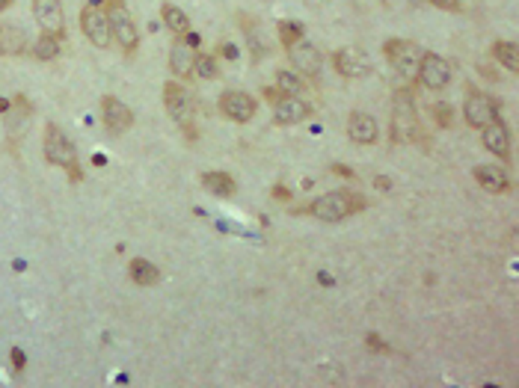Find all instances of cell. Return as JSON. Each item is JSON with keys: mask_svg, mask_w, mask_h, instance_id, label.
<instances>
[{"mask_svg": "<svg viewBox=\"0 0 519 388\" xmlns=\"http://www.w3.org/2000/svg\"><path fill=\"white\" fill-rule=\"evenodd\" d=\"M365 208H368V202L359 193L333 190V193H324V196L315 199V202L309 205V213L321 223H341V220L353 217V213H362Z\"/></svg>", "mask_w": 519, "mask_h": 388, "instance_id": "obj_1", "label": "cell"}, {"mask_svg": "<svg viewBox=\"0 0 519 388\" xmlns=\"http://www.w3.org/2000/svg\"><path fill=\"white\" fill-rule=\"evenodd\" d=\"M434 119H436L439 127H451V122H454V107H451V104H436V107H434Z\"/></svg>", "mask_w": 519, "mask_h": 388, "instance_id": "obj_29", "label": "cell"}, {"mask_svg": "<svg viewBox=\"0 0 519 388\" xmlns=\"http://www.w3.org/2000/svg\"><path fill=\"white\" fill-rule=\"evenodd\" d=\"M374 187H377V190H389V178H374Z\"/></svg>", "mask_w": 519, "mask_h": 388, "instance_id": "obj_38", "label": "cell"}, {"mask_svg": "<svg viewBox=\"0 0 519 388\" xmlns=\"http://www.w3.org/2000/svg\"><path fill=\"white\" fill-rule=\"evenodd\" d=\"M276 33H279L282 48H291V45H297V42H303V36H306V27H303L300 21H279L276 24Z\"/></svg>", "mask_w": 519, "mask_h": 388, "instance_id": "obj_28", "label": "cell"}, {"mask_svg": "<svg viewBox=\"0 0 519 388\" xmlns=\"http://www.w3.org/2000/svg\"><path fill=\"white\" fill-rule=\"evenodd\" d=\"M164 107H166V113H169V116L176 119L178 125H184L187 119L193 116V98H190V92H187L184 86L176 83V80L164 83Z\"/></svg>", "mask_w": 519, "mask_h": 388, "instance_id": "obj_12", "label": "cell"}, {"mask_svg": "<svg viewBox=\"0 0 519 388\" xmlns=\"http://www.w3.org/2000/svg\"><path fill=\"white\" fill-rule=\"evenodd\" d=\"M60 36H54V33H45L42 30V36L36 39V48H33V54H36V60H56L60 56Z\"/></svg>", "mask_w": 519, "mask_h": 388, "instance_id": "obj_26", "label": "cell"}, {"mask_svg": "<svg viewBox=\"0 0 519 388\" xmlns=\"http://www.w3.org/2000/svg\"><path fill=\"white\" fill-rule=\"evenodd\" d=\"M202 187H205L208 193L220 196V199H228L238 190V184H235V178L228 175V172H205V175H202Z\"/></svg>", "mask_w": 519, "mask_h": 388, "instance_id": "obj_22", "label": "cell"}, {"mask_svg": "<svg viewBox=\"0 0 519 388\" xmlns=\"http://www.w3.org/2000/svg\"><path fill=\"white\" fill-rule=\"evenodd\" d=\"M42 154H45V161L51 166L66 169L68 181H75V184L83 181V172H80V163H78V151H75V146H71V139L63 134L60 125H54V122L45 125V149H42Z\"/></svg>", "mask_w": 519, "mask_h": 388, "instance_id": "obj_2", "label": "cell"}, {"mask_svg": "<svg viewBox=\"0 0 519 388\" xmlns=\"http://www.w3.org/2000/svg\"><path fill=\"white\" fill-rule=\"evenodd\" d=\"M493 60L504 65L508 71H519V48L513 42H496L493 45Z\"/></svg>", "mask_w": 519, "mask_h": 388, "instance_id": "obj_24", "label": "cell"}, {"mask_svg": "<svg viewBox=\"0 0 519 388\" xmlns=\"http://www.w3.org/2000/svg\"><path fill=\"white\" fill-rule=\"evenodd\" d=\"M193 75L202 80H217L220 77V63L214 54H196L193 56Z\"/></svg>", "mask_w": 519, "mask_h": 388, "instance_id": "obj_25", "label": "cell"}, {"mask_svg": "<svg viewBox=\"0 0 519 388\" xmlns=\"http://www.w3.org/2000/svg\"><path fill=\"white\" fill-rule=\"evenodd\" d=\"M181 39H184V42H187V45H190V48H193V51H196V48H199V45H202V39H199V36H196V33H184V36H181Z\"/></svg>", "mask_w": 519, "mask_h": 388, "instance_id": "obj_37", "label": "cell"}, {"mask_svg": "<svg viewBox=\"0 0 519 388\" xmlns=\"http://www.w3.org/2000/svg\"><path fill=\"white\" fill-rule=\"evenodd\" d=\"M161 21L166 24V30H172L176 36L190 33V18H187L184 9H178L176 4H164L161 6Z\"/></svg>", "mask_w": 519, "mask_h": 388, "instance_id": "obj_23", "label": "cell"}, {"mask_svg": "<svg viewBox=\"0 0 519 388\" xmlns=\"http://www.w3.org/2000/svg\"><path fill=\"white\" fill-rule=\"evenodd\" d=\"M276 89L282 95H300L303 89H306V80H303L297 71H276Z\"/></svg>", "mask_w": 519, "mask_h": 388, "instance_id": "obj_27", "label": "cell"}, {"mask_svg": "<svg viewBox=\"0 0 519 388\" xmlns=\"http://www.w3.org/2000/svg\"><path fill=\"white\" fill-rule=\"evenodd\" d=\"M128 276H131L134 284H142V287H154L161 282V270H157L152 261H142V258H134L128 264Z\"/></svg>", "mask_w": 519, "mask_h": 388, "instance_id": "obj_21", "label": "cell"}, {"mask_svg": "<svg viewBox=\"0 0 519 388\" xmlns=\"http://www.w3.org/2000/svg\"><path fill=\"white\" fill-rule=\"evenodd\" d=\"M33 18L45 33L66 36V18H63V4L60 0H33Z\"/></svg>", "mask_w": 519, "mask_h": 388, "instance_id": "obj_14", "label": "cell"}, {"mask_svg": "<svg viewBox=\"0 0 519 388\" xmlns=\"http://www.w3.org/2000/svg\"><path fill=\"white\" fill-rule=\"evenodd\" d=\"M415 77H419V83L425 86V89H434V92H442L445 86L451 83V65L442 60L439 54H422L419 60V68H415Z\"/></svg>", "mask_w": 519, "mask_h": 388, "instance_id": "obj_6", "label": "cell"}, {"mask_svg": "<svg viewBox=\"0 0 519 388\" xmlns=\"http://www.w3.org/2000/svg\"><path fill=\"white\" fill-rule=\"evenodd\" d=\"M273 199H276V202H288V199H291V190H288L285 184H276L273 187Z\"/></svg>", "mask_w": 519, "mask_h": 388, "instance_id": "obj_35", "label": "cell"}, {"mask_svg": "<svg viewBox=\"0 0 519 388\" xmlns=\"http://www.w3.org/2000/svg\"><path fill=\"white\" fill-rule=\"evenodd\" d=\"M312 116V104L303 101L300 95H282L276 104H273V119L276 125H300Z\"/></svg>", "mask_w": 519, "mask_h": 388, "instance_id": "obj_15", "label": "cell"}, {"mask_svg": "<svg viewBox=\"0 0 519 388\" xmlns=\"http://www.w3.org/2000/svg\"><path fill=\"white\" fill-rule=\"evenodd\" d=\"M262 95H264V101H267V104H276L279 98H282V92L276 89V86H264V89H262Z\"/></svg>", "mask_w": 519, "mask_h": 388, "instance_id": "obj_34", "label": "cell"}, {"mask_svg": "<svg viewBox=\"0 0 519 388\" xmlns=\"http://www.w3.org/2000/svg\"><path fill=\"white\" fill-rule=\"evenodd\" d=\"M101 122H104L110 137H122L134 125V113L116 95H104L101 98Z\"/></svg>", "mask_w": 519, "mask_h": 388, "instance_id": "obj_9", "label": "cell"}, {"mask_svg": "<svg viewBox=\"0 0 519 388\" xmlns=\"http://www.w3.org/2000/svg\"><path fill=\"white\" fill-rule=\"evenodd\" d=\"M217 54L223 56V60H238V48L232 45V42H223V45L217 48Z\"/></svg>", "mask_w": 519, "mask_h": 388, "instance_id": "obj_32", "label": "cell"}, {"mask_svg": "<svg viewBox=\"0 0 519 388\" xmlns=\"http://www.w3.org/2000/svg\"><path fill=\"white\" fill-rule=\"evenodd\" d=\"M386 60L392 63L395 71H401V75H415V68H419V60H422V48L415 45L413 39H389L386 42Z\"/></svg>", "mask_w": 519, "mask_h": 388, "instance_id": "obj_5", "label": "cell"}, {"mask_svg": "<svg viewBox=\"0 0 519 388\" xmlns=\"http://www.w3.org/2000/svg\"><path fill=\"white\" fill-rule=\"evenodd\" d=\"M348 137L356 146H374L380 137V127H377V119L371 113H350L348 119Z\"/></svg>", "mask_w": 519, "mask_h": 388, "instance_id": "obj_17", "label": "cell"}, {"mask_svg": "<svg viewBox=\"0 0 519 388\" xmlns=\"http://www.w3.org/2000/svg\"><path fill=\"white\" fill-rule=\"evenodd\" d=\"M9 358H12V368H16V370H24V368H27V356H24L21 347H12Z\"/></svg>", "mask_w": 519, "mask_h": 388, "instance_id": "obj_31", "label": "cell"}, {"mask_svg": "<svg viewBox=\"0 0 519 388\" xmlns=\"http://www.w3.org/2000/svg\"><path fill=\"white\" fill-rule=\"evenodd\" d=\"M475 181H478V187L487 193H511V178H508V172H504V166H499V163L478 166L475 169Z\"/></svg>", "mask_w": 519, "mask_h": 388, "instance_id": "obj_19", "label": "cell"}, {"mask_svg": "<svg viewBox=\"0 0 519 388\" xmlns=\"http://www.w3.org/2000/svg\"><path fill=\"white\" fill-rule=\"evenodd\" d=\"M255 110H258L255 98H252V95H247V92H238V89H226V92L220 95V113H223V116H226L228 122L247 125V122H252Z\"/></svg>", "mask_w": 519, "mask_h": 388, "instance_id": "obj_10", "label": "cell"}, {"mask_svg": "<svg viewBox=\"0 0 519 388\" xmlns=\"http://www.w3.org/2000/svg\"><path fill=\"white\" fill-rule=\"evenodd\" d=\"M333 65H336V71L341 77H362L365 71L371 68L368 56L359 48H338L333 54Z\"/></svg>", "mask_w": 519, "mask_h": 388, "instance_id": "obj_16", "label": "cell"}, {"mask_svg": "<svg viewBox=\"0 0 519 388\" xmlns=\"http://www.w3.org/2000/svg\"><path fill=\"white\" fill-rule=\"evenodd\" d=\"M12 6V0H0V15H4V12Z\"/></svg>", "mask_w": 519, "mask_h": 388, "instance_id": "obj_40", "label": "cell"}, {"mask_svg": "<svg viewBox=\"0 0 519 388\" xmlns=\"http://www.w3.org/2000/svg\"><path fill=\"white\" fill-rule=\"evenodd\" d=\"M9 107H12V101H9V98H0V113H6Z\"/></svg>", "mask_w": 519, "mask_h": 388, "instance_id": "obj_39", "label": "cell"}, {"mask_svg": "<svg viewBox=\"0 0 519 388\" xmlns=\"http://www.w3.org/2000/svg\"><path fill=\"white\" fill-rule=\"evenodd\" d=\"M107 4V21H110V33H113V42L125 51V54H134L137 45H140V30L128 12L125 0H104Z\"/></svg>", "mask_w": 519, "mask_h": 388, "instance_id": "obj_3", "label": "cell"}, {"mask_svg": "<svg viewBox=\"0 0 519 388\" xmlns=\"http://www.w3.org/2000/svg\"><path fill=\"white\" fill-rule=\"evenodd\" d=\"M415 137H422V131H419V116H415L413 98L410 92H398L392 107V139L403 146V142H413Z\"/></svg>", "mask_w": 519, "mask_h": 388, "instance_id": "obj_4", "label": "cell"}, {"mask_svg": "<svg viewBox=\"0 0 519 388\" xmlns=\"http://www.w3.org/2000/svg\"><path fill=\"white\" fill-rule=\"evenodd\" d=\"M193 56H196V51L187 45L181 36H176L172 39V48H169V71L178 80H190L193 77Z\"/></svg>", "mask_w": 519, "mask_h": 388, "instance_id": "obj_18", "label": "cell"}, {"mask_svg": "<svg viewBox=\"0 0 519 388\" xmlns=\"http://www.w3.org/2000/svg\"><path fill=\"white\" fill-rule=\"evenodd\" d=\"M365 344H368V350H374V353H389V347H386V344H383L377 335H374V332L365 338Z\"/></svg>", "mask_w": 519, "mask_h": 388, "instance_id": "obj_33", "label": "cell"}, {"mask_svg": "<svg viewBox=\"0 0 519 388\" xmlns=\"http://www.w3.org/2000/svg\"><path fill=\"white\" fill-rule=\"evenodd\" d=\"M80 30L90 39V45L107 51L113 45V33H110V21L107 12H101V6H83L80 12Z\"/></svg>", "mask_w": 519, "mask_h": 388, "instance_id": "obj_7", "label": "cell"}, {"mask_svg": "<svg viewBox=\"0 0 519 388\" xmlns=\"http://www.w3.org/2000/svg\"><path fill=\"white\" fill-rule=\"evenodd\" d=\"M434 4L436 9H445V12H463V0H427Z\"/></svg>", "mask_w": 519, "mask_h": 388, "instance_id": "obj_30", "label": "cell"}, {"mask_svg": "<svg viewBox=\"0 0 519 388\" xmlns=\"http://www.w3.org/2000/svg\"><path fill=\"white\" fill-rule=\"evenodd\" d=\"M288 60H291V68L300 77H318L321 75V51L309 45V42H297V45L288 48Z\"/></svg>", "mask_w": 519, "mask_h": 388, "instance_id": "obj_11", "label": "cell"}, {"mask_svg": "<svg viewBox=\"0 0 519 388\" xmlns=\"http://www.w3.org/2000/svg\"><path fill=\"white\" fill-rule=\"evenodd\" d=\"M329 169H333V175H341V178H356V172H353V169H348L344 163H333Z\"/></svg>", "mask_w": 519, "mask_h": 388, "instance_id": "obj_36", "label": "cell"}, {"mask_svg": "<svg viewBox=\"0 0 519 388\" xmlns=\"http://www.w3.org/2000/svg\"><path fill=\"white\" fill-rule=\"evenodd\" d=\"M27 51V33L18 30L12 24H0V54L4 56H16Z\"/></svg>", "mask_w": 519, "mask_h": 388, "instance_id": "obj_20", "label": "cell"}, {"mask_svg": "<svg viewBox=\"0 0 519 388\" xmlns=\"http://www.w3.org/2000/svg\"><path fill=\"white\" fill-rule=\"evenodd\" d=\"M481 142H484V149L489 154H496L501 163L511 161V131L501 119H493L489 125L481 127Z\"/></svg>", "mask_w": 519, "mask_h": 388, "instance_id": "obj_13", "label": "cell"}, {"mask_svg": "<svg viewBox=\"0 0 519 388\" xmlns=\"http://www.w3.org/2000/svg\"><path fill=\"white\" fill-rule=\"evenodd\" d=\"M463 116H466V122L472 125V127H481L484 125H489L493 119H499V101L493 95H487V92H478V89H469V95H466V101H463Z\"/></svg>", "mask_w": 519, "mask_h": 388, "instance_id": "obj_8", "label": "cell"}]
</instances>
